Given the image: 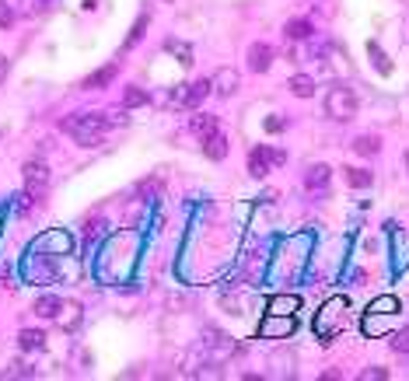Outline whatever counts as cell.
Here are the masks:
<instances>
[{
    "mask_svg": "<svg viewBox=\"0 0 409 381\" xmlns=\"http://www.w3.org/2000/svg\"><path fill=\"white\" fill-rule=\"evenodd\" d=\"M210 85H213V95L217 98H231L238 88H241V77H238L234 67H220V70H213Z\"/></svg>",
    "mask_w": 409,
    "mask_h": 381,
    "instance_id": "6",
    "label": "cell"
},
{
    "mask_svg": "<svg viewBox=\"0 0 409 381\" xmlns=\"http://www.w3.org/2000/svg\"><path fill=\"white\" fill-rule=\"evenodd\" d=\"M70 315H56V325L60 329H77L81 325V304H67Z\"/></svg>",
    "mask_w": 409,
    "mask_h": 381,
    "instance_id": "24",
    "label": "cell"
},
{
    "mask_svg": "<svg viewBox=\"0 0 409 381\" xmlns=\"http://www.w3.org/2000/svg\"><path fill=\"white\" fill-rule=\"evenodd\" d=\"M108 126H112V115L108 112H84V115L60 119V130L70 133L81 147H102V137Z\"/></svg>",
    "mask_w": 409,
    "mask_h": 381,
    "instance_id": "1",
    "label": "cell"
},
{
    "mask_svg": "<svg viewBox=\"0 0 409 381\" xmlns=\"http://www.w3.org/2000/svg\"><path fill=\"white\" fill-rule=\"evenodd\" d=\"M353 154H360V158H375V154H382V137H375V133H360V137L353 140Z\"/></svg>",
    "mask_w": 409,
    "mask_h": 381,
    "instance_id": "15",
    "label": "cell"
},
{
    "mask_svg": "<svg viewBox=\"0 0 409 381\" xmlns=\"http://www.w3.org/2000/svg\"><path fill=\"white\" fill-rule=\"evenodd\" d=\"M203 346H206V354L213 357V364H224L227 357H234V354L241 350V346H238V343H234L231 336H224L220 329H210V332H206Z\"/></svg>",
    "mask_w": 409,
    "mask_h": 381,
    "instance_id": "4",
    "label": "cell"
},
{
    "mask_svg": "<svg viewBox=\"0 0 409 381\" xmlns=\"http://www.w3.org/2000/svg\"><path fill=\"white\" fill-rule=\"evenodd\" d=\"M21 175H25V189L32 192L35 199L46 196V189H49V168H46L42 161H25Z\"/></svg>",
    "mask_w": 409,
    "mask_h": 381,
    "instance_id": "5",
    "label": "cell"
},
{
    "mask_svg": "<svg viewBox=\"0 0 409 381\" xmlns=\"http://www.w3.org/2000/svg\"><path fill=\"white\" fill-rule=\"evenodd\" d=\"M311 21L308 18H291L287 25H284V39H291V42H308L311 39Z\"/></svg>",
    "mask_w": 409,
    "mask_h": 381,
    "instance_id": "13",
    "label": "cell"
},
{
    "mask_svg": "<svg viewBox=\"0 0 409 381\" xmlns=\"http://www.w3.org/2000/svg\"><path fill=\"white\" fill-rule=\"evenodd\" d=\"M32 206H35V196H32L28 189H25L21 196H18V199H14V213H28Z\"/></svg>",
    "mask_w": 409,
    "mask_h": 381,
    "instance_id": "29",
    "label": "cell"
},
{
    "mask_svg": "<svg viewBox=\"0 0 409 381\" xmlns=\"http://www.w3.org/2000/svg\"><path fill=\"white\" fill-rule=\"evenodd\" d=\"M213 92V85H210V77H200L196 85H189V92H182V95L175 98L172 105H179V108H196L200 101H203L206 95Z\"/></svg>",
    "mask_w": 409,
    "mask_h": 381,
    "instance_id": "8",
    "label": "cell"
},
{
    "mask_svg": "<svg viewBox=\"0 0 409 381\" xmlns=\"http://www.w3.org/2000/svg\"><path fill=\"white\" fill-rule=\"evenodd\" d=\"M32 311H35L39 318H46V322H56V315L63 311V301H60V297H53V294H42V297L32 304Z\"/></svg>",
    "mask_w": 409,
    "mask_h": 381,
    "instance_id": "11",
    "label": "cell"
},
{
    "mask_svg": "<svg viewBox=\"0 0 409 381\" xmlns=\"http://www.w3.org/2000/svg\"><path fill=\"white\" fill-rule=\"evenodd\" d=\"M367 53H371V60H375V67H378L382 74H392V63H389V56L378 49V42H367Z\"/></svg>",
    "mask_w": 409,
    "mask_h": 381,
    "instance_id": "25",
    "label": "cell"
},
{
    "mask_svg": "<svg viewBox=\"0 0 409 381\" xmlns=\"http://www.w3.org/2000/svg\"><path fill=\"white\" fill-rule=\"evenodd\" d=\"M284 161H287V154L277 151V147H252V154H248V175L252 179H266L270 168L284 165Z\"/></svg>",
    "mask_w": 409,
    "mask_h": 381,
    "instance_id": "3",
    "label": "cell"
},
{
    "mask_svg": "<svg viewBox=\"0 0 409 381\" xmlns=\"http://www.w3.org/2000/svg\"><path fill=\"white\" fill-rule=\"evenodd\" d=\"M298 304H301V301H298V297H291V294H287V297H273L270 315H291V311H298Z\"/></svg>",
    "mask_w": 409,
    "mask_h": 381,
    "instance_id": "22",
    "label": "cell"
},
{
    "mask_svg": "<svg viewBox=\"0 0 409 381\" xmlns=\"http://www.w3.org/2000/svg\"><path fill=\"white\" fill-rule=\"evenodd\" d=\"M403 161H406V172H409V151H406V154H403Z\"/></svg>",
    "mask_w": 409,
    "mask_h": 381,
    "instance_id": "34",
    "label": "cell"
},
{
    "mask_svg": "<svg viewBox=\"0 0 409 381\" xmlns=\"http://www.w3.org/2000/svg\"><path fill=\"white\" fill-rule=\"evenodd\" d=\"M325 115L332 123H350L357 115V95L350 88H329L325 92Z\"/></svg>",
    "mask_w": 409,
    "mask_h": 381,
    "instance_id": "2",
    "label": "cell"
},
{
    "mask_svg": "<svg viewBox=\"0 0 409 381\" xmlns=\"http://www.w3.org/2000/svg\"><path fill=\"white\" fill-rule=\"evenodd\" d=\"M284 130H287V119H280V115L266 119V133H284Z\"/></svg>",
    "mask_w": 409,
    "mask_h": 381,
    "instance_id": "31",
    "label": "cell"
},
{
    "mask_svg": "<svg viewBox=\"0 0 409 381\" xmlns=\"http://www.w3.org/2000/svg\"><path fill=\"white\" fill-rule=\"evenodd\" d=\"M165 49H168V53H175L182 67H193V46H186V42H179V39H168V42H165Z\"/></svg>",
    "mask_w": 409,
    "mask_h": 381,
    "instance_id": "20",
    "label": "cell"
},
{
    "mask_svg": "<svg viewBox=\"0 0 409 381\" xmlns=\"http://www.w3.org/2000/svg\"><path fill=\"white\" fill-rule=\"evenodd\" d=\"M144 28H147V14H140V18H137V25H133V32L126 35V42H122V46H126V49H133V46L144 39Z\"/></svg>",
    "mask_w": 409,
    "mask_h": 381,
    "instance_id": "26",
    "label": "cell"
},
{
    "mask_svg": "<svg viewBox=\"0 0 409 381\" xmlns=\"http://www.w3.org/2000/svg\"><path fill=\"white\" fill-rule=\"evenodd\" d=\"M165 4H175V0H165Z\"/></svg>",
    "mask_w": 409,
    "mask_h": 381,
    "instance_id": "35",
    "label": "cell"
},
{
    "mask_svg": "<svg viewBox=\"0 0 409 381\" xmlns=\"http://www.w3.org/2000/svg\"><path fill=\"white\" fill-rule=\"evenodd\" d=\"M18 346L28 350V354L46 350V332H42V329H21V332H18Z\"/></svg>",
    "mask_w": 409,
    "mask_h": 381,
    "instance_id": "16",
    "label": "cell"
},
{
    "mask_svg": "<svg viewBox=\"0 0 409 381\" xmlns=\"http://www.w3.org/2000/svg\"><path fill=\"white\" fill-rule=\"evenodd\" d=\"M346 172V186L350 189H371L375 186V172L371 168H343Z\"/></svg>",
    "mask_w": 409,
    "mask_h": 381,
    "instance_id": "17",
    "label": "cell"
},
{
    "mask_svg": "<svg viewBox=\"0 0 409 381\" xmlns=\"http://www.w3.org/2000/svg\"><path fill=\"white\" fill-rule=\"evenodd\" d=\"M115 74H119V67L115 63H108V67H102V70H95L92 77H84V92H99V88H108L112 81H115Z\"/></svg>",
    "mask_w": 409,
    "mask_h": 381,
    "instance_id": "12",
    "label": "cell"
},
{
    "mask_svg": "<svg viewBox=\"0 0 409 381\" xmlns=\"http://www.w3.org/2000/svg\"><path fill=\"white\" fill-rule=\"evenodd\" d=\"M49 7V0H18V14L21 18H39Z\"/></svg>",
    "mask_w": 409,
    "mask_h": 381,
    "instance_id": "23",
    "label": "cell"
},
{
    "mask_svg": "<svg viewBox=\"0 0 409 381\" xmlns=\"http://www.w3.org/2000/svg\"><path fill=\"white\" fill-rule=\"evenodd\" d=\"M287 88H291V95L294 98H311L315 95V81H311L308 74H294V77L287 81Z\"/></svg>",
    "mask_w": 409,
    "mask_h": 381,
    "instance_id": "19",
    "label": "cell"
},
{
    "mask_svg": "<svg viewBox=\"0 0 409 381\" xmlns=\"http://www.w3.org/2000/svg\"><path fill=\"white\" fill-rule=\"evenodd\" d=\"M122 105L126 108H140V105H151V95L144 88H126L122 92Z\"/></svg>",
    "mask_w": 409,
    "mask_h": 381,
    "instance_id": "21",
    "label": "cell"
},
{
    "mask_svg": "<svg viewBox=\"0 0 409 381\" xmlns=\"http://www.w3.org/2000/svg\"><path fill=\"white\" fill-rule=\"evenodd\" d=\"M318 381H339V371H325V375H322Z\"/></svg>",
    "mask_w": 409,
    "mask_h": 381,
    "instance_id": "33",
    "label": "cell"
},
{
    "mask_svg": "<svg viewBox=\"0 0 409 381\" xmlns=\"http://www.w3.org/2000/svg\"><path fill=\"white\" fill-rule=\"evenodd\" d=\"M7 70H11V60H7V56L0 53V85L7 81Z\"/></svg>",
    "mask_w": 409,
    "mask_h": 381,
    "instance_id": "32",
    "label": "cell"
},
{
    "mask_svg": "<svg viewBox=\"0 0 409 381\" xmlns=\"http://www.w3.org/2000/svg\"><path fill=\"white\" fill-rule=\"evenodd\" d=\"M329 179H332V168H329V165H311L305 172V189L308 192H325L329 189Z\"/></svg>",
    "mask_w": 409,
    "mask_h": 381,
    "instance_id": "9",
    "label": "cell"
},
{
    "mask_svg": "<svg viewBox=\"0 0 409 381\" xmlns=\"http://www.w3.org/2000/svg\"><path fill=\"white\" fill-rule=\"evenodd\" d=\"M273 60H277V49L270 42H252L248 46V70L252 74H266L273 67Z\"/></svg>",
    "mask_w": 409,
    "mask_h": 381,
    "instance_id": "7",
    "label": "cell"
},
{
    "mask_svg": "<svg viewBox=\"0 0 409 381\" xmlns=\"http://www.w3.org/2000/svg\"><path fill=\"white\" fill-rule=\"evenodd\" d=\"M389 378V368H367L360 371V381H385Z\"/></svg>",
    "mask_w": 409,
    "mask_h": 381,
    "instance_id": "30",
    "label": "cell"
},
{
    "mask_svg": "<svg viewBox=\"0 0 409 381\" xmlns=\"http://www.w3.org/2000/svg\"><path fill=\"white\" fill-rule=\"evenodd\" d=\"M14 18H18V11H14L7 0H0V28H11V25H14Z\"/></svg>",
    "mask_w": 409,
    "mask_h": 381,
    "instance_id": "28",
    "label": "cell"
},
{
    "mask_svg": "<svg viewBox=\"0 0 409 381\" xmlns=\"http://www.w3.org/2000/svg\"><path fill=\"white\" fill-rule=\"evenodd\" d=\"M294 332V318L284 315V318H266L263 322V336H291Z\"/></svg>",
    "mask_w": 409,
    "mask_h": 381,
    "instance_id": "18",
    "label": "cell"
},
{
    "mask_svg": "<svg viewBox=\"0 0 409 381\" xmlns=\"http://www.w3.org/2000/svg\"><path fill=\"white\" fill-rule=\"evenodd\" d=\"M220 130V119L217 115H210V112H196L193 119H189V133L193 137H200V140H206L210 133H217Z\"/></svg>",
    "mask_w": 409,
    "mask_h": 381,
    "instance_id": "10",
    "label": "cell"
},
{
    "mask_svg": "<svg viewBox=\"0 0 409 381\" xmlns=\"http://www.w3.org/2000/svg\"><path fill=\"white\" fill-rule=\"evenodd\" d=\"M389 346L396 350V354H409V329H399V332H392V339H389Z\"/></svg>",
    "mask_w": 409,
    "mask_h": 381,
    "instance_id": "27",
    "label": "cell"
},
{
    "mask_svg": "<svg viewBox=\"0 0 409 381\" xmlns=\"http://www.w3.org/2000/svg\"><path fill=\"white\" fill-rule=\"evenodd\" d=\"M203 154L210 158V161H224L227 158V140H224V133L217 130V133H210L203 140Z\"/></svg>",
    "mask_w": 409,
    "mask_h": 381,
    "instance_id": "14",
    "label": "cell"
}]
</instances>
